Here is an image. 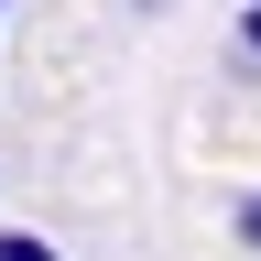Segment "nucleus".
<instances>
[{
  "label": "nucleus",
  "instance_id": "nucleus-2",
  "mask_svg": "<svg viewBox=\"0 0 261 261\" xmlns=\"http://www.w3.org/2000/svg\"><path fill=\"white\" fill-rule=\"evenodd\" d=\"M240 240H250V250H261V196H240Z\"/></svg>",
  "mask_w": 261,
  "mask_h": 261
},
{
  "label": "nucleus",
  "instance_id": "nucleus-1",
  "mask_svg": "<svg viewBox=\"0 0 261 261\" xmlns=\"http://www.w3.org/2000/svg\"><path fill=\"white\" fill-rule=\"evenodd\" d=\"M0 261H65L55 240H33V228H0Z\"/></svg>",
  "mask_w": 261,
  "mask_h": 261
},
{
  "label": "nucleus",
  "instance_id": "nucleus-3",
  "mask_svg": "<svg viewBox=\"0 0 261 261\" xmlns=\"http://www.w3.org/2000/svg\"><path fill=\"white\" fill-rule=\"evenodd\" d=\"M240 44H250V55H261V0H250V11H240Z\"/></svg>",
  "mask_w": 261,
  "mask_h": 261
}]
</instances>
